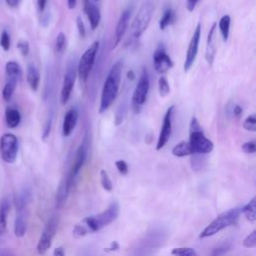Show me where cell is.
<instances>
[{
    "instance_id": "33",
    "label": "cell",
    "mask_w": 256,
    "mask_h": 256,
    "mask_svg": "<svg viewBox=\"0 0 256 256\" xmlns=\"http://www.w3.org/2000/svg\"><path fill=\"white\" fill-rule=\"evenodd\" d=\"M100 183H101V186L104 190H106L108 192L112 191V189H113L112 181H111L107 171L104 170V169L100 170Z\"/></svg>"
},
{
    "instance_id": "7",
    "label": "cell",
    "mask_w": 256,
    "mask_h": 256,
    "mask_svg": "<svg viewBox=\"0 0 256 256\" xmlns=\"http://www.w3.org/2000/svg\"><path fill=\"white\" fill-rule=\"evenodd\" d=\"M154 11V3L151 0H146L139 8L132 24L131 30L134 38L138 39L147 29Z\"/></svg>"
},
{
    "instance_id": "13",
    "label": "cell",
    "mask_w": 256,
    "mask_h": 256,
    "mask_svg": "<svg viewBox=\"0 0 256 256\" xmlns=\"http://www.w3.org/2000/svg\"><path fill=\"white\" fill-rule=\"evenodd\" d=\"M200 38H201V24L198 23L195 30H194V33H193V35L190 39L188 48H187L186 57H185V61H184V66H183L185 72H188L192 68V66L195 62V59H196L197 54H198Z\"/></svg>"
},
{
    "instance_id": "4",
    "label": "cell",
    "mask_w": 256,
    "mask_h": 256,
    "mask_svg": "<svg viewBox=\"0 0 256 256\" xmlns=\"http://www.w3.org/2000/svg\"><path fill=\"white\" fill-rule=\"evenodd\" d=\"M240 214L241 208L239 207H235L221 213L210 224H208V226L203 229V231L199 235V238L211 237L220 232L221 230L234 225L238 221Z\"/></svg>"
},
{
    "instance_id": "54",
    "label": "cell",
    "mask_w": 256,
    "mask_h": 256,
    "mask_svg": "<svg viewBox=\"0 0 256 256\" xmlns=\"http://www.w3.org/2000/svg\"><path fill=\"white\" fill-rule=\"evenodd\" d=\"M0 256H15V255L13 253H11L10 251H1Z\"/></svg>"
},
{
    "instance_id": "44",
    "label": "cell",
    "mask_w": 256,
    "mask_h": 256,
    "mask_svg": "<svg viewBox=\"0 0 256 256\" xmlns=\"http://www.w3.org/2000/svg\"><path fill=\"white\" fill-rule=\"evenodd\" d=\"M76 26H77V30H78L79 36L84 38L85 35H86V28H85L83 20L79 16L76 18Z\"/></svg>"
},
{
    "instance_id": "51",
    "label": "cell",
    "mask_w": 256,
    "mask_h": 256,
    "mask_svg": "<svg viewBox=\"0 0 256 256\" xmlns=\"http://www.w3.org/2000/svg\"><path fill=\"white\" fill-rule=\"evenodd\" d=\"M119 248V245H118V243L116 242V241H114L112 244H111V247L109 248V249H105V251H115V250H117Z\"/></svg>"
},
{
    "instance_id": "20",
    "label": "cell",
    "mask_w": 256,
    "mask_h": 256,
    "mask_svg": "<svg viewBox=\"0 0 256 256\" xmlns=\"http://www.w3.org/2000/svg\"><path fill=\"white\" fill-rule=\"evenodd\" d=\"M78 118H79V113L75 107L70 108L66 112L63 119V124H62V135L64 137H68L72 134V132L74 131L77 125Z\"/></svg>"
},
{
    "instance_id": "26",
    "label": "cell",
    "mask_w": 256,
    "mask_h": 256,
    "mask_svg": "<svg viewBox=\"0 0 256 256\" xmlns=\"http://www.w3.org/2000/svg\"><path fill=\"white\" fill-rule=\"evenodd\" d=\"M241 213H243L247 220L254 222L256 220V199L253 197L246 205L241 208Z\"/></svg>"
},
{
    "instance_id": "46",
    "label": "cell",
    "mask_w": 256,
    "mask_h": 256,
    "mask_svg": "<svg viewBox=\"0 0 256 256\" xmlns=\"http://www.w3.org/2000/svg\"><path fill=\"white\" fill-rule=\"evenodd\" d=\"M229 249H230V246H229V245H223V246L217 247V248H215V249L212 251V253L210 254V256H222V255H224Z\"/></svg>"
},
{
    "instance_id": "24",
    "label": "cell",
    "mask_w": 256,
    "mask_h": 256,
    "mask_svg": "<svg viewBox=\"0 0 256 256\" xmlns=\"http://www.w3.org/2000/svg\"><path fill=\"white\" fill-rule=\"evenodd\" d=\"M21 121L20 112L13 107H7L5 110V122L8 128H15Z\"/></svg>"
},
{
    "instance_id": "3",
    "label": "cell",
    "mask_w": 256,
    "mask_h": 256,
    "mask_svg": "<svg viewBox=\"0 0 256 256\" xmlns=\"http://www.w3.org/2000/svg\"><path fill=\"white\" fill-rule=\"evenodd\" d=\"M188 143L191 148L192 154L206 155V154L210 153L214 148L212 141L205 136L203 129L201 128V126L195 116H193L190 121Z\"/></svg>"
},
{
    "instance_id": "32",
    "label": "cell",
    "mask_w": 256,
    "mask_h": 256,
    "mask_svg": "<svg viewBox=\"0 0 256 256\" xmlns=\"http://www.w3.org/2000/svg\"><path fill=\"white\" fill-rule=\"evenodd\" d=\"M158 91L161 97H165L170 93V86L165 76H160L158 79Z\"/></svg>"
},
{
    "instance_id": "37",
    "label": "cell",
    "mask_w": 256,
    "mask_h": 256,
    "mask_svg": "<svg viewBox=\"0 0 256 256\" xmlns=\"http://www.w3.org/2000/svg\"><path fill=\"white\" fill-rule=\"evenodd\" d=\"M243 128L249 132L256 131V117L254 114L249 115L243 122Z\"/></svg>"
},
{
    "instance_id": "12",
    "label": "cell",
    "mask_w": 256,
    "mask_h": 256,
    "mask_svg": "<svg viewBox=\"0 0 256 256\" xmlns=\"http://www.w3.org/2000/svg\"><path fill=\"white\" fill-rule=\"evenodd\" d=\"M87 154H88V143L86 141V139L84 138L82 143L79 145L76 153H75V157H74V161L68 171V173L66 174L68 180L70 181V183L73 185V183L75 182V179L77 178L80 170L82 169L83 165L86 162L87 159Z\"/></svg>"
},
{
    "instance_id": "39",
    "label": "cell",
    "mask_w": 256,
    "mask_h": 256,
    "mask_svg": "<svg viewBox=\"0 0 256 256\" xmlns=\"http://www.w3.org/2000/svg\"><path fill=\"white\" fill-rule=\"evenodd\" d=\"M228 110L230 111V113H228V115L230 117H236L239 118L241 117L242 113H243V109L240 105L238 104H234V103H230V106L228 107Z\"/></svg>"
},
{
    "instance_id": "14",
    "label": "cell",
    "mask_w": 256,
    "mask_h": 256,
    "mask_svg": "<svg viewBox=\"0 0 256 256\" xmlns=\"http://www.w3.org/2000/svg\"><path fill=\"white\" fill-rule=\"evenodd\" d=\"M173 66V60L166 53L165 46L163 44H159L153 53V67L155 71L158 74H164Z\"/></svg>"
},
{
    "instance_id": "9",
    "label": "cell",
    "mask_w": 256,
    "mask_h": 256,
    "mask_svg": "<svg viewBox=\"0 0 256 256\" xmlns=\"http://www.w3.org/2000/svg\"><path fill=\"white\" fill-rule=\"evenodd\" d=\"M58 223H59L58 216L52 215L47 221V223L45 224V227L43 228V231L37 243V252L39 255H44L51 247L53 238L57 232Z\"/></svg>"
},
{
    "instance_id": "55",
    "label": "cell",
    "mask_w": 256,
    "mask_h": 256,
    "mask_svg": "<svg viewBox=\"0 0 256 256\" xmlns=\"http://www.w3.org/2000/svg\"><path fill=\"white\" fill-rule=\"evenodd\" d=\"M93 1H98V0H93Z\"/></svg>"
},
{
    "instance_id": "47",
    "label": "cell",
    "mask_w": 256,
    "mask_h": 256,
    "mask_svg": "<svg viewBox=\"0 0 256 256\" xmlns=\"http://www.w3.org/2000/svg\"><path fill=\"white\" fill-rule=\"evenodd\" d=\"M198 1L199 0H186V8H187V10L189 12H192L195 9Z\"/></svg>"
},
{
    "instance_id": "40",
    "label": "cell",
    "mask_w": 256,
    "mask_h": 256,
    "mask_svg": "<svg viewBox=\"0 0 256 256\" xmlns=\"http://www.w3.org/2000/svg\"><path fill=\"white\" fill-rule=\"evenodd\" d=\"M10 36L6 30L2 31L0 36V45L4 51H8L10 48Z\"/></svg>"
},
{
    "instance_id": "8",
    "label": "cell",
    "mask_w": 256,
    "mask_h": 256,
    "mask_svg": "<svg viewBox=\"0 0 256 256\" xmlns=\"http://www.w3.org/2000/svg\"><path fill=\"white\" fill-rule=\"evenodd\" d=\"M99 50V41H94L81 55L77 63V76L82 82H86L95 63V59Z\"/></svg>"
},
{
    "instance_id": "11",
    "label": "cell",
    "mask_w": 256,
    "mask_h": 256,
    "mask_svg": "<svg viewBox=\"0 0 256 256\" xmlns=\"http://www.w3.org/2000/svg\"><path fill=\"white\" fill-rule=\"evenodd\" d=\"M77 64L75 61H70L69 64L67 65L66 71L64 73L63 81H62V86L60 90V102L62 105H65L73 91L75 81L77 78Z\"/></svg>"
},
{
    "instance_id": "21",
    "label": "cell",
    "mask_w": 256,
    "mask_h": 256,
    "mask_svg": "<svg viewBox=\"0 0 256 256\" xmlns=\"http://www.w3.org/2000/svg\"><path fill=\"white\" fill-rule=\"evenodd\" d=\"M215 29H216V23H214L207 35V44H206V51H205V60L208 63V65L211 67L213 65L215 54H216V41H215Z\"/></svg>"
},
{
    "instance_id": "23",
    "label": "cell",
    "mask_w": 256,
    "mask_h": 256,
    "mask_svg": "<svg viewBox=\"0 0 256 256\" xmlns=\"http://www.w3.org/2000/svg\"><path fill=\"white\" fill-rule=\"evenodd\" d=\"M26 78H27V83H28L30 89L34 92L37 91L38 87H39V83H40V73L35 65L29 64L27 66Z\"/></svg>"
},
{
    "instance_id": "45",
    "label": "cell",
    "mask_w": 256,
    "mask_h": 256,
    "mask_svg": "<svg viewBox=\"0 0 256 256\" xmlns=\"http://www.w3.org/2000/svg\"><path fill=\"white\" fill-rule=\"evenodd\" d=\"M51 126H52V117H49L47 121L45 122L44 128H43V133H42V139L46 140V138L49 136L50 131H51Z\"/></svg>"
},
{
    "instance_id": "38",
    "label": "cell",
    "mask_w": 256,
    "mask_h": 256,
    "mask_svg": "<svg viewBox=\"0 0 256 256\" xmlns=\"http://www.w3.org/2000/svg\"><path fill=\"white\" fill-rule=\"evenodd\" d=\"M243 246L245 248H254L256 246V230H253L244 240Z\"/></svg>"
},
{
    "instance_id": "19",
    "label": "cell",
    "mask_w": 256,
    "mask_h": 256,
    "mask_svg": "<svg viewBox=\"0 0 256 256\" xmlns=\"http://www.w3.org/2000/svg\"><path fill=\"white\" fill-rule=\"evenodd\" d=\"M72 187V184L70 183V181L68 180L67 176L65 175L58 188H57V191H56V196H55V206L57 209H61L65 206L66 204V201L68 199V196H69V192H70V189Z\"/></svg>"
},
{
    "instance_id": "22",
    "label": "cell",
    "mask_w": 256,
    "mask_h": 256,
    "mask_svg": "<svg viewBox=\"0 0 256 256\" xmlns=\"http://www.w3.org/2000/svg\"><path fill=\"white\" fill-rule=\"evenodd\" d=\"M10 208V200L8 198H3L0 202V235H3L7 230V221Z\"/></svg>"
},
{
    "instance_id": "53",
    "label": "cell",
    "mask_w": 256,
    "mask_h": 256,
    "mask_svg": "<svg viewBox=\"0 0 256 256\" xmlns=\"http://www.w3.org/2000/svg\"><path fill=\"white\" fill-rule=\"evenodd\" d=\"M127 78H129L130 80H134L135 79V74H134V72L132 70H129L127 72Z\"/></svg>"
},
{
    "instance_id": "1",
    "label": "cell",
    "mask_w": 256,
    "mask_h": 256,
    "mask_svg": "<svg viewBox=\"0 0 256 256\" xmlns=\"http://www.w3.org/2000/svg\"><path fill=\"white\" fill-rule=\"evenodd\" d=\"M167 231L161 227L148 230L129 249L127 256H153L166 242Z\"/></svg>"
},
{
    "instance_id": "18",
    "label": "cell",
    "mask_w": 256,
    "mask_h": 256,
    "mask_svg": "<svg viewBox=\"0 0 256 256\" xmlns=\"http://www.w3.org/2000/svg\"><path fill=\"white\" fill-rule=\"evenodd\" d=\"M131 13H132V9L131 8H126L120 15L118 22L116 24V28H115V38H114V45H113V49L116 48L118 46V44L120 43V41L122 40L127 27H128V23L131 17Z\"/></svg>"
},
{
    "instance_id": "2",
    "label": "cell",
    "mask_w": 256,
    "mask_h": 256,
    "mask_svg": "<svg viewBox=\"0 0 256 256\" xmlns=\"http://www.w3.org/2000/svg\"><path fill=\"white\" fill-rule=\"evenodd\" d=\"M122 68H123V61L118 60L116 61L110 68L106 79L104 81L101 96H100V104H99V113H104L108 108L112 105L115 101L119 86L121 82V75H122Z\"/></svg>"
},
{
    "instance_id": "5",
    "label": "cell",
    "mask_w": 256,
    "mask_h": 256,
    "mask_svg": "<svg viewBox=\"0 0 256 256\" xmlns=\"http://www.w3.org/2000/svg\"><path fill=\"white\" fill-rule=\"evenodd\" d=\"M119 215V205L117 202H112L106 208L105 211L86 217L82 220V223L88 228L90 233L97 232L102 228L108 226L112 222H114Z\"/></svg>"
},
{
    "instance_id": "41",
    "label": "cell",
    "mask_w": 256,
    "mask_h": 256,
    "mask_svg": "<svg viewBox=\"0 0 256 256\" xmlns=\"http://www.w3.org/2000/svg\"><path fill=\"white\" fill-rule=\"evenodd\" d=\"M242 150L244 153L246 154H254L256 151V145H255V141H247L245 143L242 144Z\"/></svg>"
},
{
    "instance_id": "31",
    "label": "cell",
    "mask_w": 256,
    "mask_h": 256,
    "mask_svg": "<svg viewBox=\"0 0 256 256\" xmlns=\"http://www.w3.org/2000/svg\"><path fill=\"white\" fill-rule=\"evenodd\" d=\"M191 167L194 171H200L206 164V158L203 154H192L191 155Z\"/></svg>"
},
{
    "instance_id": "43",
    "label": "cell",
    "mask_w": 256,
    "mask_h": 256,
    "mask_svg": "<svg viewBox=\"0 0 256 256\" xmlns=\"http://www.w3.org/2000/svg\"><path fill=\"white\" fill-rule=\"evenodd\" d=\"M115 166H116V168H117V170H118V172H119L120 174L126 175V174L128 173L129 168H128L127 163H126L124 160H117V161L115 162Z\"/></svg>"
},
{
    "instance_id": "52",
    "label": "cell",
    "mask_w": 256,
    "mask_h": 256,
    "mask_svg": "<svg viewBox=\"0 0 256 256\" xmlns=\"http://www.w3.org/2000/svg\"><path fill=\"white\" fill-rule=\"evenodd\" d=\"M76 3H77V0H67V5H68V8L69 9H74L75 6H76Z\"/></svg>"
},
{
    "instance_id": "25",
    "label": "cell",
    "mask_w": 256,
    "mask_h": 256,
    "mask_svg": "<svg viewBox=\"0 0 256 256\" xmlns=\"http://www.w3.org/2000/svg\"><path fill=\"white\" fill-rule=\"evenodd\" d=\"M175 20H176V12L171 7H168L167 9L164 10L162 17L160 18L159 28L161 30H165L169 25L173 24Z\"/></svg>"
},
{
    "instance_id": "16",
    "label": "cell",
    "mask_w": 256,
    "mask_h": 256,
    "mask_svg": "<svg viewBox=\"0 0 256 256\" xmlns=\"http://www.w3.org/2000/svg\"><path fill=\"white\" fill-rule=\"evenodd\" d=\"M16 218L14 224V233L16 237L21 238L26 234L28 225V206H16Z\"/></svg>"
},
{
    "instance_id": "34",
    "label": "cell",
    "mask_w": 256,
    "mask_h": 256,
    "mask_svg": "<svg viewBox=\"0 0 256 256\" xmlns=\"http://www.w3.org/2000/svg\"><path fill=\"white\" fill-rule=\"evenodd\" d=\"M67 46V38L64 32H59L55 40V51L62 53Z\"/></svg>"
},
{
    "instance_id": "27",
    "label": "cell",
    "mask_w": 256,
    "mask_h": 256,
    "mask_svg": "<svg viewBox=\"0 0 256 256\" xmlns=\"http://www.w3.org/2000/svg\"><path fill=\"white\" fill-rule=\"evenodd\" d=\"M230 24H231V18L229 15H224L219 20L218 27H219V31L221 33V36H222V39L224 42H226L229 38Z\"/></svg>"
},
{
    "instance_id": "49",
    "label": "cell",
    "mask_w": 256,
    "mask_h": 256,
    "mask_svg": "<svg viewBox=\"0 0 256 256\" xmlns=\"http://www.w3.org/2000/svg\"><path fill=\"white\" fill-rule=\"evenodd\" d=\"M53 256H65V249L61 246L55 248L53 252Z\"/></svg>"
},
{
    "instance_id": "29",
    "label": "cell",
    "mask_w": 256,
    "mask_h": 256,
    "mask_svg": "<svg viewBox=\"0 0 256 256\" xmlns=\"http://www.w3.org/2000/svg\"><path fill=\"white\" fill-rule=\"evenodd\" d=\"M17 81H18L17 78H10L7 81V83L5 84V86L3 87L2 97L5 101H9L12 98L14 91L16 89V86H17Z\"/></svg>"
},
{
    "instance_id": "30",
    "label": "cell",
    "mask_w": 256,
    "mask_h": 256,
    "mask_svg": "<svg viewBox=\"0 0 256 256\" xmlns=\"http://www.w3.org/2000/svg\"><path fill=\"white\" fill-rule=\"evenodd\" d=\"M5 71L6 74L10 78H19L21 75V68L19 64L15 61H8L5 65Z\"/></svg>"
},
{
    "instance_id": "48",
    "label": "cell",
    "mask_w": 256,
    "mask_h": 256,
    "mask_svg": "<svg viewBox=\"0 0 256 256\" xmlns=\"http://www.w3.org/2000/svg\"><path fill=\"white\" fill-rule=\"evenodd\" d=\"M47 2H48V0H37V8H38L39 12L42 13L45 10Z\"/></svg>"
},
{
    "instance_id": "50",
    "label": "cell",
    "mask_w": 256,
    "mask_h": 256,
    "mask_svg": "<svg viewBox=\"0 0 256 256\" xmlns=\"http://www.w3.org/2000/svg\"><path fill=\"white\" fill-rule=\"evenodd\" d=\"M5 1H6L7 5L9 7H11V8L17 7L20 4V2H21V0H5Z\"/></svg>"
},
{
    "instance_id": "6",
    "label": "cell",
    "mask_w": 256,
    "mask_h": 256,
    "mask_svg": "<svg viewBox=\"0 0 256 256\" xmlns=\"http://www.w3.org/2000/svg\"><path fill=\"white\" fill-rule=\"evenodd\" d=\"M149 88H150L149 74L146 67H143L131 99L132 109L136 114L140 113L143 105L146 103L148 93H149Z\"/></svg>"
},
{
    "instance_id": "28",
    "label": "cell",
    "mask_w": 256,
    "mask_h": 256,
    "mask_svg": "<svg viewBox=\"0 0 256 256\" xmlns=\"http://www.w3.org/2000/svg\"><path fill=\"white\" fill-rule=\"evenodd\" d=\"M172 154L176 157H185L192 155L191 148L187 141H181L172 148Z\"/></svg>"
},
{
    "instance_id": "36",
    "label": "cell",
    "mask_w": 256,
    "mask_h": 256,
    "mask_svg": "<svg viewBox=\"0 0 256 256\" xmlns=\"http://www.w3.org/2000/svg\"><path fill=\"white\" fill-rule=\"evenodd\" d=\"M89 232L88 228L83 224V223H79V224H76L73 228V231H72V234H73V237L78 239V238H81V237H84L85 235H87Z\"/></svg>"
},
{
    "instance_id": "42",
    "label": "cell",
    "mask_w": 256,
    "mask_h": 256,
    "mask_svg": "<svg viewBox=\"0 0 256 256\" xmlns=\"http://www.w3.org/2000/svg\"><path fill=\"white\" fill-rule=\"evenodd\" d=\"M17 48L19 49V51L21 52V54L23 56H27L29 54V50H30V47H29V43L25 40H20L18 41L17 43Z\"/></svg>"
},
{
    "instance_id": "15",
    "label": "cell",
    "mask_w": 256,
    "mask_h": 256,
    "mask_svg": "<svg viewBox=\"0 0 256 256\" xmlns=\"http://www.w3.org/2000/svg\"><path fill=\"white\" fill-rule=\"evenodd\" d=\"M174 111V105H171L168 107V109L165 112L163 122H162V127L159 133V137L156 143V150L162 149L166 143L168 142L171 133H172V114Z\"/></svg>"
},
{
    "instance_id": "17",
    "label": "cell",
    "mask_w": 256,
    "mask_h": 256,
    "mask_svg": "<svg viewBox=\"0 0 256 256\" xmlns=\"http://www.w3.org/2000/svg\"><path fill=\"white\" fill-rule=\"evenodd\" d=\"M82 3H83V11L88 18L90 28L92 30H95L100 24V20H101L100 10L94 4L93 0H82Z\"/></svg>"
},
{
    "instance_id": "10",
    "label": "cell",
    "mask_w": 256,
    "mask_h": 256,
    "mask_svg": "<svg viewBox=\"0 0 256 256\" xmlns=\"http://www.w3.org/2000/svg\"><path fill=\"white\" fill-rule=\"evenodd\" d=\"M19 150V142L17 137L11 133H5L0 138V155L4 162L14 163L16 161Z\"/></svg>"
},
{
    "instance_id": "35",
    "label": "cell",
    "mask_w": 256,
    "mask_h": 256,
    "mask_svg": "<svg viewBox=\"0 0 256 256\" xmlns=\"http://www.w3.org/2000/svg\"><path fill=\"white\" fill-rule=\"evenodd\" d=\"M171 254L173 256H199L197 252L190 247H179L174 248L171 251Z\"/></svg>"
}]
</instances>
